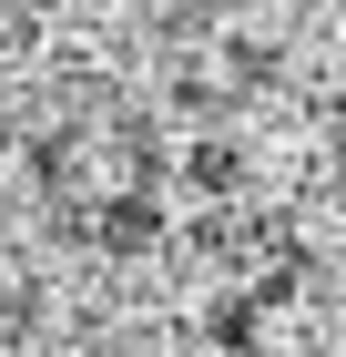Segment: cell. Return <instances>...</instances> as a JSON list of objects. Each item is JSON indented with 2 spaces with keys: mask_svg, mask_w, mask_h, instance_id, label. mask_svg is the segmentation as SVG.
<instances>
[{
  "mask_svg": "<svg viewBox=\"0 0 346 357\" xmlns=\"http://www.w3.org/2000/svg\"><path fill=\"white\" fill-rule=\"evenodd\" d=\"M194 184H204V194H235L244 184V153H235V143H204V153H194Z\"/></svg>",
  "mask_w": 346,
  "mask_h": 357,
  "instance_id": "3957f363",
  "label": "cell"
},
{
  "mask_svg": "<svg viewBox=\"0 0 346 357\" xmlns=\"http://www.w3.org/2000/svg\"><path fill=\"white\" fill-rule=\"evenodd\" d=\"M31 317H41V296H31V286H21V296H0V347H10V337H31Z\"/></svg>",
  "mask_w": 346,
  "mask_h": 357,
  "instance_id": "277c9868",
  "label": "cell"
},
{
  "mask_svg": "<svg viewBox=\"0 0 346 357\" xmlns=\"http://www.w3.org/2000/svg\"><path fill=\"white\" fill-rule=\"evenodd\" d=\"M92 235H102L112 255H143L163 235V215H153V194H123V204H102V225H92Z\"/></svg>",
  "mask_w": 346,
  "mask_h": 357,
  "instance_id": "6da1fadb",
  "label": "cell"
},
{
  "mask_svg": "<svg viewBox=\"0 0 346 357\" xmlns=\"http://www.w3.org/2000/svg\"><path fill=\"white\" fill-rule=\"evenodd\" d=\"M204 337H214L224 357H255V337H265V306H255V296H224V306L204 317Z\"/></svg>",
  "mask_w": 346,
  "mask_h": 357,
  "instance_id": "7a4b0ae2",
  "label": "cell"
}]
</instances>
